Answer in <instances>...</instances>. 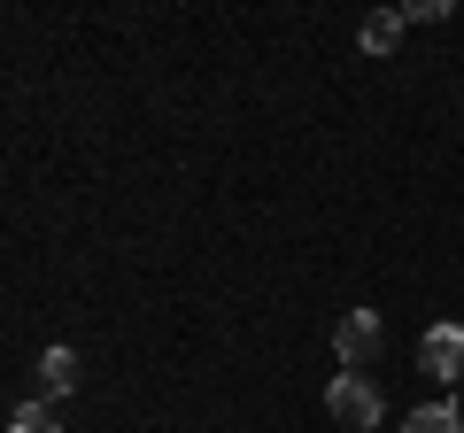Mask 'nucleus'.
<instances>
[{"label":"nucleus","instance_id":"7","mask_svg":"<svg viewBox=\"0 0 464 433\" xmlns=\"http://www.w3.org/2000/svg\"><path fill=\"white\" fill-rule=\"evenodd\" d=\"M8 433H63V426H54V410H47V402H24V410L8 418Z\"/></svg>","mask_w":464,"mask_h":433},{"label":"nucleus","instance_id":"3","mask_svg":"<svg viewBox=\"0 0 464 433\" xmlns=\"http://www.w3.org/2000/svg\"><path fill=\"white\" fill-rule=\"evenodd\" d=\"M418 364H426L441 387H457V380H464V325H449V317H441V325H426V341H418Z\"/></svg>","mask_w":464,"mask_h":433},{"label":"nucleus","instance_id":"1","mask_svg":"<svg viewBox=\"0 0 464 433\" xmlns=\"http://www.w3.org/2000/svg\"><path fill=\"white\" fill-rule=\"evenodd\" d=\"M325 410H333L341 433H372V426H380V387H372L364 371H341V380L325 387Z\"/></svg>","mask_w":464,"mask_h":433},{"label":"nucleus","instance_id":"6","mask_svg":"<svg viewBox=\"0 0 464 433\" xmlns=\"http://www.w3.org/2000/svg\"><path fill=\"white\" fill-rule=\"evenodd\" d=\"M39 380H47V395H70V387H78V356L47 349V356H39Z\"/></svg>","mask_w":464,"mask_h":433},{"label":"nucleus","instance_id":"8","mask_svg":"<svg viewBox=\"0 0 464 433\" xmlns=\"http://www.w3.org/2000/svg\"><path fill=\"white\" fill-rule=\"evenodd\" d=\"M402 16H411V24H441V16H449V0H411Z\"/></svg>","mask_w":464,"mask_h":433},{"label":"nucleus","instance_id":"5","mask_svg":"<svg viewBox=\"0 0 464 433\" xmlns=\"http://www.w3.org/2000/svg\"><path fill=\"white\" fill-rule=\"evenodd\" d=\"M402 433H464V410L457 402H426V410L402 418Z\"/></svg>","mask_w":464,"mask_h":433},{"label":"nucleus","instance_id":"4","mask_svg":"<svg viewBox=\"0 0 464 433\" xmlns=\"http://www.w3.org/2000/svg\"><path fill=\"white\" fill-rule=\"evenodd\" d=\"M402 24H411L402 8H372V16H364V32H356V47H364V54H395Z\"/></svg>","mask_w":464,"mask_h":433},{"label":"nucleus","instance_id":"2","mask_svg":"<svg viewBox=\"0 0 464 433\" xmlns=\"http://www.w3.org/2000/svg\"><path fill=\"white\" fill-rule=\"evenodd\" d=\"M380 341H387L380 310H341V325H333V349H341V364H348V371H364L372 356H380Z\"/></svg>","mask_w":464,"mask_h":433}]
</instances>
